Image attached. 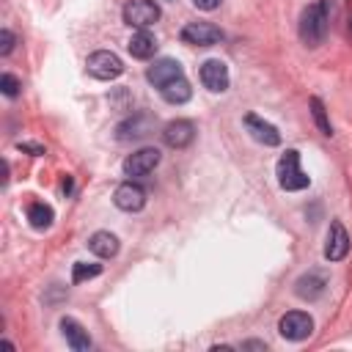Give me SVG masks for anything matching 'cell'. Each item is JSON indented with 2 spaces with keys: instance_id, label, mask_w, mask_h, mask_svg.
Wrapping results in <instances>:
<instances>
[{
  "instance_id": "cell-6",
  "label": "cell",
  "mask_w": 352,
  "mask_h": 352,
  "mask_svg": "<svg viewBox=\"0 0 352 352\" xmlns=\"http://www.w3.org/2000/svg\"><path fill=\"white\" fill-rule=\"evenodd\" d=\"M160 160H162V154H160V148H154V146H146V148H138V151H132L124 162H121V168H124V173L126 176H148L157 165H160Z\"/></svg>"
},
{
  "instance_id": "cell-19",
  "label": "cell",
  "mask_w": 352,
  "mask_h": 352,
  "mask_svg": "<svg viewBox=\"0 0 352 352\" xmlns=\"http://www.w3.org/2000/svg\"><path fill=\"white\" fill-rule=\"evenodd\" d=\"M88 248H91V253H96L99 258H113V256L118 253V236L110 234V231H96V234H91Z\"/></svg>"
},
{
  "instance_id": "cell-26",
  "label": "cell",
  "mask_w": 352,
  "mask_h": 352,
  "mask_svg": "<svg viewBox=\"0 0 352 352\" xmlns=\"http://www.w3.org/2000/svg\"><path fill=\"white\" fill-rule=\"evenodd\" d=\"M195 3V8H201V11H214L223 0H192Z\"/></svg>"
},
{
  "instance_id": "cell-1",
  "label": "cell",
  "mask_w": 352,
  "mask_h": 352,
  "mask_svg": "<svg viewBox=\"0 0 352 352\" xmlns=\"http://www.w3.org/2000/svg\"><path fill=\"white\" fill-rule=\"evenodd\" d=\"M330 0H316L300 14V38L305 47H319L327 36V22H330Z\"/></svg>"
},
{
  "instance_id": "cell-21",
  "label": "cell",
  "mask_w": 352,
  "mask_h": 352,
  "mask_svg": "<svg viewBox=\"0 0 352 352\" xmlns=\"http://www.w3.org/2000/svg\"><path fill=\"white\" fill-rule=\"evenodd\" d=\"M311 116H314V121H316V126H319V132L322 135H333V124H330V118H327V110H324V102L319 99V96H311Z\"/></svg>"
},
{
  "instance_id": "cell-22",
  "label": "cell",
  "mask_w": 352,
  "mask_h": 352,
  "mask_svg": "<svg viewBox=\"0 0 352 352\" xmlns=\"http://www.w3.org/2000/svg\"><path fill=\"white\" fill-rule=\"evenodd\" d=\"M102 272V264H88V261H74V267H72V283H82V280H88V278H96Z\"/></svg>"
},
{
  "instance_id": "cell-2",
  "label": "cell",
  "mask_w": 352,
  "mask_h": 352,
  "mask_svg": "<svg viewBox=\"0 0 352 352\" xmlns=\"http://www.w3.org/2000/svg\"><path fill=\"white\" fill-rule=\"evenodd\" d=\"M275 173H278L280 190H286V192H297V190H305L311 184V176L300 168V151L297 148H286V154L278 160Z\"/></svg>"
},
{
  "instance_id": "cell-17",
  "label": "cell",
  "mask_w": 352,
  "mask_h": 352,
  "mask_svg": "<svg viewBox=\"0 0 352 352\" xmlns=\"http://www.w3.org/2000/svg\"><path fill=\"white\" fill-rule=\"evenodd\" d=\"M126 50H129V55H132V58L146 60V58H151V55L157 52V38H154L151 33H146V30H138V33H132V38H129Z\"/></svg>"
},
{
  "instance_id": "cell-7",
  "label": "cell",
  "mask_w": 352,
  "mask_h": 352,
  "mask_svg": "<svg viewBox=\"0 0 352 352\" xmlns=\"http://www.w3.org/2000/svg\"><path fill=\"white\" fill-rule=\"evenodd\" d=\"M88 74H94L96 80H116L121 72H124V63L116 52H107V50H99L94 55H88Z\"/></svg>"
},
{
  "instance_id": "cell-10",
  "label": "cell",
  "mask_w": 352,
  "mask_h": 352,
  "mask_svg": "<svg viewBox=\"0 0 352 352\" xmlns=\"http://www.w3.org/2000/svg\"><path fill=\"white\" fill-rule=\"evenodd\" d=\"M162 140H165V146H170V148H184V146H190V143L195 140V124L187 121V118H176V121L165 124Z\"/></svg>"
},
{
  "instance_id": "cell-27",
  "label": "cell",
  "mask_w": 352,
  "mask_h": 352,
  "mask_svg": "<svg viewBox=\"0 0 352 352\" xmlns=\"http://www.w3.org/2000/svg\"><path fill=\"white\" fill-rule=\"evenodd\" d=\"M242 349H267V344H261V341H245Z\"/></svg>"
},
{
  "instance_id": "cell-23",
  "label": "cell",
  "mask_w": 352,
  "mask_h": 352,
  "mask_svg": "<svg viewBox=\"0 0 352 352\" xmlns=\"http://www.w3.org/2000/svg\"><path fill=\"white\" fill-rule=\"evenodd\" d=\"M19 88H22V82H19L14 74H3V77H0V91H3L8 99H14V96L19 94Z\"/></svg>"
},
{
  "instance_id": "cell-8",
  "label": "cell",
  "mask_w": 352,
  "mask_h": 352,
  "mask_svg": "<svg viewBox=\"0 0 352 352\" xmlns=\"http://www.w3.org/2000/svg\"><path fill=\"white\" fill-rule=\"evenodd\" d=\"M201 82L209 88V91H214V94H223L226 88H228V66L220 60V58H209V60H204L201 63Z\"/></svg>"
},
{
  "instance_id": "cell-4",
  "label": "cell",
  "mask_w": 352,
  "mask_h": 352,
  "mask_svg": "<svg viewBox=\"0 0 352 352\" xmlns=\"http://www.w3.org/2000/svg\"><path fill=\"white\" fill-rule=\"evenodd\" d=\"M278 333L286 338V341H302L314 333V319L305 314V311H289L280 316L278 322Z\"/></svg>"
},
{
  "instance_id": "cell-9",
  "label": "cell",
  "mask_w": 352,
  "mask_h": 352,
  "mask_svg": "<svg viewBox=\"0 0 352 352\" xmlns=\"http://www.w3.org/2000/svg\"><path fill=\"white\" fill-rule=\"evenodd\" d=\"M113 204L121 209V212H140L146 206V190L140 184H132V182H124L116 187L113 192Z\"/></svg>"
},
{
  "instance_id": "cell-15",
  "label": "cell",
  "mask_w": 352,
  "mask_h": 352,
  "mask_svg": "<svg viewBox=\"0 0 352 352\" xmlns=\"http://www.w3.org/2000/svg\"><path fill=\"white\" fill-rule=\"evenodd\" d=\"M324 286H327V275L319 272V270H308L305 275L297 278L294 292H297V297H302V300H316V297L324 292Z\"/></svg>"
},
{
  "instance_id": "cell-16",
  "label": "cell",
  "mask_w": 352,
  "mask_h": 352,
  "mask_svg": "<svg viewBox=\"0 0 352 352\" xmlns=\"http://www.w3.org/2000/svg\"><path fill=\"white\" fill-rule=\"evenodd\" d=\"M148 132H151V118L148 116H132V118H126L116 126L118 140H138V138H146Z\"/></svg>"
},
{
  "instance_id": "cell-14",
  "label": "cell",
  "mask_w": 352,
  "mask_h": 352,
  "mask_svg": "<svg viewBox=\"0 0 352 352\" xmlns=\"http://www.w3.org/2000/svg\"><path fill=\"white\" fill-rule=\"evenodd\" d=\"M60 333H63L66 344H69L74 352H88V349H91V336H88V330H85L77 319L63 316V319H60Z\"/></svg>"
},
{
  "instance_id": "cell-12",
  "label": "cell",
  "mask_w": 352,
  "mask_h": 352,
  "mask_svg": "<svg viewBox=\"0 0 352 352\" xmlns=\"http://www.w3.org/2000/svg\"><path fill=\"white\" fill-rule=\"evenodd\" d=\"M346 253H349V234H346V228L336 220V223H330V231H327L324 258H327V261H341Z\"/></svg>"
},
{
  "instance_id": "cell-20",
  "label": "cell",
  "mask_w": 352,
  "mask_h": 352,
  "mask_svg": "<svg viewBox=\"0 0 352 352\" xmlns=\"http://www.w3.org/2000/svg\"><path fill=\"white\" fill-rule=\"evenodd\" d=\"M52 217H55V212H52V206L44 204V201H33V204L28 206V220H30L33 228H50Z\"/></svg>"
},
{
  "instance_id": "cell-11",
  "label": "cell",
  "mask_w": 352,
  "mask_h": 352,
  "mask_svg": "<svg viewBox=\"0 0 352 352\" xmlns=\"http://www.w3.org/2000/svg\"><path fill=\"white\" fill-rule=\"evenodd\" d=\"M176 77H182V63L173 60V58H160V60H154V63L146 69V80H148L154 88H162L165 82H170V80H176Z\"/></svg>"
},
{
  "instance_id": "cell-13",
  "label": "cell",
  "mask_w": 352,
  "mask_h": 352,
  "mask_svg": "<svg viewBox=\"0 0 352 352\" xmlns=\"http://www.w3.org/2000/svg\"><path fill=\"white\" fill-rule=\"evenodd\" d=\"M245 126H248V132L253 135V140H258V143H264V146H280V132H278L270 121L258 118L256 113H248V116H245Z\"/></svg>"
},
{
  "instance_id": "cell-28",
  "label": "cell",
  "mask_w": 352,
  "mask_h": 352,
  "mask_svg": "<svg viewBox=\"0 0 352 352\" xmlns=\"http://www.w3.org/2000/svg\"><path fill=\"white\" fill-rule=\"evenodd\" d=\"M349 30H352V22H349Z\"/></svg>"
},
{
  "instance_id": "cell-25",
  "label": "cell",
  "mask_w": 352,
  "mask_h": 352,
  "mask_svg": "<svg viewBox=\"0 0 352 352\" xmlns=\"http://www.w3.org/2000/svg\"><path fill=\"white\" fill-rule=\"evenodd\" d=\"M16 148H19V151H30L33 157H38V154H44V146H38V143H19Z\"/></svg>"
},
{
  "instance_id": "cell-3",
  "label": "cell",
  "mask_w": 352,
  "mask_h": 352,
  "mask_svg": "<svg viewBox=\"0 0 352 352\" xmlns=\"http://www.w3.org/2000/svg\"><path fill=\"white\" fill-rule=\"evenodd\" d=\"M179 38L190 47H212L223 41V30L214 28L212 22H187L179 33Z\"/></svg>"
},
{
  "instance_id": "cell-18",
  "label": "cell",
  "mask_w": 352,
  "mask_h": 352,
  "mask_svg": "<svg viewBox=\"0 0 352 352\" xmlns=\"http://www.w3.org/2000/svg\"><path fill=\"white\" fill-rule=\"evenodd\" d=\"M160 94H162V99H165L168 104H184V102H190L192 88H190V82H187V80H184V74H182V77H176V80L165 82V85L160 88Z\"/></svg>"
},
{
  "instance_id": "cell-5",
  "label": "cell",
  "mask_w": 352,
  "mask_h": 352,
  "mask_svg": "<svg viewBox=\"0 0 352 352\" xmlns=\"http://www.w3.org/2000/svg\"><path fill=\"white\" fill-rule=\"evenodd\" d=\"M160 19V6L154 0H126L124 3V22L132 28H148Z\"/></svg>"
},
{
  "instance_id": "cell-24",
  "label": "cell",
  "mask_w": 352,
  "mask_h": 352,
  "mask_svg": "<svg viewBox=\"0 0 352 352\" xmlns=\"http://www.w3.org/2000/svg\"><path fill=\"white\" fill-rule=\"evenodd\" d=\"M14 50V33L11 30H0V55H8Z\"/></svg>"
}]
</instances>
